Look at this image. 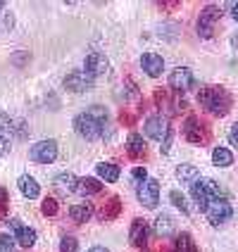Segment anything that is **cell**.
<instances>
[{"label": "cell", "instance_id": "277c9868", "mask_svg": "<svg viewBox=\"0 0 238 252\" xmlns=\"http://www.w3.org/2000/svg\"><path fill=\"white\" fill-rule=\"evenodd\" d=\"M29 157L36 164H53L57 159V143L53 138L38 140V143H34L29 148Z\"/></svg>", "mask_w": 238, "mask_h": 252}, {"label": "cell", "instance_id": "d590c367", "mask_svg": "<svg viewBox=\"0 0 238 252\" xmlns=\"http://www.w3.org/2000/svg\"><path fill=\"white\" fill-rule=\"evenodd\" d=\"M229 143H231L234 148H238V122L231 124V128H229Z\"/></svg>", "mask_w": 238, "mask_h": 252}, {"label": "cell", "instance_id": "cb8c5ba5", "mask_svg": "<svg viewBox=\"0 0 238 252\" xmlns=\"http://www.w3.org/2000/svg\"><path fill=\"white\" fill-rule=\"evenodd\" d=\"M174 219L169 217V214H160L157 219H155V233L160 236V238H169L171 233H174Z\"/></svg>", "mask_w": 238, "mask_h": 252}, {"label": "cell", "instance_id": "f35d334b", "mask_svg": "<svg viewBox=\"0 0 238 252\" xmlns=\"http://www.w3.org/2000/svg\"><path fill=\"white\" fill-rule=\"evenodd\" d=\"M229 7H231V17H234V22L238 24V2H231Z\"/></svg>", "mask_w": 238, "mask_h": 252}, {"label": "cell", "instance_id": "f546056e", "mask_svg": "<svg viewBox=\"0 0 238 252\" xmlns=\"http://www.w3.org/2000/svg\"><path fill=\"white\" fill-rule=\"evenodd\" d=\"M17 240L10 236V233H0V252H19L17 250Z\"/></svg>", "mask_w": 238, "mask_h": 252}, {"label": "cell", "instance_id": "1f68e13d", "mask_svg": "<svg viewBox=\"0 0 238 252\" xmlns=\"http://www.w3.org/2000/svg\"><path fill=\"white\" fill-rule=\"evenodd\" d=\"M79 250V240L74 236H62L60 240V252H76Z\"/></svg>", "mask_w": 238, "mask_h": 252}, {"label": "cell", "instance_id": "b9f144b4", "mask_svg": "<svg viewBox=\"0 0 238 252\" xmlns=\"http://www.w3.org/2000/svg\"><path fill=\"white\" fill-rule=\"evenodd\" d=\"M231 43H234V48H238V33L234 36V38H231Z\"/></svg>", "mask_w": 238, "mask_h": 252}, {"label": "cell", "instance_id": "ba28073f", "mask_svg": "<svg viewBox=\"0 0 238 252\" xmlns=\"http://www.w3.org/2000/svg\"><path fill=\"white\" fill-rule=\"evenodd\" d=\"M129 243H131L136 250H148V243H150V224H148L145 219H134V221H131Z\"/></svg>", "mask_w": 238, "mask_h": 252}, {"label": "cell", "instance_id": "5b68a950", "mask_svg": "<svg viewBox=\"0 0 238 252\" xmlns=\"http://www.w3.org/2000/svg\"><path fill=\"white\" fill-rule=\"evenodd\" d=\"M219 19H222V7L207 5L198 17V36L200 38H212L214 36V27L219 24Z\"/></svg>", "mask_w": 238, "mask_h": 252}, {"label": "cell", "instance_id": "d6986e66", "mask_svg": "<svg viewBox=\"0 0 238 252\" xmlns=\"http://www.w3.org/2000/svg\"><path fill=\"white\" fill-rule=\"evenodd\" d=\"M126 150H129V157H134V159H138L145 155V140L140 133L136 131H131L129 133V138H126Z\"/></svg>", "mask_w": 238, "mask_h": 252}, {"label": "cell", "instance_id": "7c38bea8", "mask_svg": "<svg viewBox=\"0 0 238 252\" xmlns=\"http://www.w3.org/2000/svg\"><path fill=\"white\" fill-rule=\"evenodd\" d=\"M107 71H110V62H107V55H105V53H91V55H86V60H84L86 76L96 79V76H102V74H107Z\"/></svg>", "mask_w": 238, "mask_h": 252}, {"label": "cell", "instance_id": "83f0119b", "mask_svg": "<svg viewBox=\"0 0 238 252\" xmlns=\"http://www.w3.org/2000/svg\"><path fill=\"white\" fill-rule=\"evenodd\" d=\"M17 128L22 131V136L27 133V131H24V124H17L12 117H7V112L0 110V131H10V133H12V131H17Z\"/></svg>", "mask_w": 238, "mask_h": 252}, {"label": "cell", "instance_id": "60d3db41", "mask_svg": "<svg viewBox=\"0 0 238 252\" xmlns=\"http://www.w3.org/2000/svg\"><path fill=\"white\" fill-rule=\"evenodd\" d=\"M88 252H110V250H107L105 245H93V248H91Z\"/></svg>", "mask_w": 238, "mask_h": 252}, {"label": "cell", "instance_id": "3957f363", "mask_svg": "<svg viewBox=\"0 0 238 252\" xmlns=\"http://www.w3.org/2000/svg\"><path fill=\"white\" fill-rule=\"evenodd\" d=\"M183 136L193 145H207L212 133H210V126L205 124L200 117H188L183 122Z\"/></svg>", "mask_w": 238, "mask_h": 252}, {"label": "cell", "instance_id": "e0dca14e", "mask_svg": "<svg viewBox=\"0 0 238 252\" xmlns=\"http://www.w3.org/2000/svg\"><path fill=\"white\" fill-rule=\"evenodd\" d=\"M191 197H193V205H196L198 210L207 212V207H210L212 200H210V195H207V190H205V186H203V179L191 186Z\"/></svg>", "mask_w": 238, "mask_h": 252}, {"label": "cell", "instance_id": "f1b7e54d", "mask_svg": "<svg viewBox=\"0 0 238 252\" xmlns=\"http://www.w3.org/2000/svg\"><path fill=\"white\" fill-rule=\"evenodd\" d=\"M169 200H171V205L181 212V214H191L188 200H186V195H183V193H179V190H171V193H169Z\"/></svg>", "mask_w": 238, "mask_h": 252}, {"label": "cell", "instance_id": "4dcf8cb0", "mask_svg": "<svg viewBox=\"0 0 238 252\" xmlns=\"http://www.w3.org/2000/svg\"><path fill=\"white\" fill-rule=\"evenodd\" d=\"M41 212H43V217H55L57 212H60L55 197H45L41 202Z\"/></svg>", "mask_w": 238, "mask_h": 252}, {"label": "cell", "instance_id": "5bb4252c", "mask_svg": "<svg viewBox=\"0 0 238 252\" xmlns=\"http://www.w3.org/2000/svg\"><path fill=\"white\" fill-rule=\"evenodd\" d=\"M17 188H19V193L29 200H36V197L41 195V186L38 181L34 179V176H29V174H22L19 179H17Z\"/></svg>", "mask_w": 238, "mask_h": 252}, {"label": "cell", "instance_id": "30bf717a", "mask_svg": "<svg viewBox=\"0 0 238 252\" xmlns=\"http://www.w3.org/2000/svg\"><path fill=\"white\" fill-rule=\"evenodd\" d=\"M143 131H145V136L150 140H162L169 136V122L165 114H153V117H148V122H145V126H143Z\"/></svg>", "mask_w": 238, "mask_h": 252}, {"label": "cell", "instance_id": "2e32d148", "mask_svg": "<svg viewBox=\"0 0 238 252\" xmlns=\"http://www.w3.org/2000/svg\"><path fill=\"white\" fill-rule=\"evenodd\" d=\"M88 86H91V76H86L84 71H71L65 79V88L71 91V93H84Z\"/></svg>", "mask_w": 238, "mask_h": 252}, {"label": "cell", "instance_id": "4316f807", "mask_svg": "<svg viewBox=\"0 0 238 252\" xmlns=\"http://www.w3.org/2000/svg\"><path fill=\"white\" fill-rule=\"evenodd\" d=\"M203 186H205V190H207L210 200H226L224 188H222L217 181H212V179H203Z\"/></svg>", "mask_w": 238, "mask_h": 252}, {"label": "cell", "instance_id": "9a60e30c", "mask_svg": "<svg viewBox=\"0 0 238 252\" xmlns=\"http://www.w3.org/2000/svg\"><path fill=\"white\" fill-rule=\"evenodd\" d=\"M55 188L60 193H65V195H69V193H76L79 190V179L69 174V171H62V174H57L55 176Z\"/></svg>", "mask_w": 238, "mask_h": 252}, {"label": "cell", "instance_id": "484cf974", "mask_svg": "<svg viewBox=\"0 0 238 252\" xmlns=\"http://www.w3.org/2000/svg\"><path fill=\"white\" fill-rule=\"evenodd\" d=\"M100 190H102V181H100V179H91V176L79 179V193H84V195H96Z\"/></svg>", "mask_w": 238, "mask_h": 252}, {"label": "cell", "instance_id": "44dd1931", "mask_svg": "<svg viewBox=\"0 0 238 252\" xmlns=\"http://www.w3.org/2000/svg\"><path fill=\"white\" fill-rule=\"evenodd\" d=\"M119 212H122V200L117 195H112V197H107V202L102 205V210H100L98 217L102 221H112V219L119 217Z\"/></svg>", "mask_w": 238, "mask_h": 252}, {"label": "cell", "instance_id": "7bdbcfd3", "mask_svg": "<svg viewBox=\"0 0 238 252\" xmlns=\"http://www.w3.org/2000/svg\"><path fill=\"white\" fill-rule=\"evenodd\" d=\"M2 10H5V5H2V2H0V12H2Z\"/></svg>", "mask_w": 238, "mask_h": 252}, {"label": "cell", "instance_id": "8992f818", "mask_svg": "<svg viewBox=\"0 0 238 252\" xmlns=\"http://www.w3.org/2000/svg\"><path fill=\"white\" fill-rule=\"evenodd\" d=\"M193 86H196V76H193V71L188 69V67L171 69V74H169V88L176 91V95H183V93L191 91Z\"/></svg>", "mask_w": 238, "mask_h": 252}, {"label": "cell", "instance_id": "74e56055", "mask_svg": "<svg viewBox=\"0 0 238 252\" xmlns=\"http://www.w3.org/2000/svg\"><path fill=\"white\" fill-rule=\"evenodd\" d=\"M169 145H171V131H169V136L162 140V153H169Z\"/></svg>", "mask_w": 238, "mask_h": 252}, {"label": "cell", "instance_id": "836d02e7", "mask_svg": "<svg viewBox=\"0 0 238 252\" xmlns=\"http://www.w3.org/2000/svg\"><path fill=\"white\" fill-rule=\"evenodd\" d=\"M148 181V169H143V167H136L134 171H131V183L138 188L140 183H145Z\"/></svg>", "mask_w": 238, "mask_h": 252}, {"label": "cell", "instance_id": "603a6c76", "mask_svg": "<svg viewBox=\"0 0 238 252\" xmlns=\"http://www.w3.org/2000/svg\"><path fill=\"white\" fill-rule=\"evenodd\" d=\"M176 179L181 183L193 186L196 181H200V171H198V167H193V164H179V167H176Z\"/></svg>", "mask_w": 238, "mask_h": 252}, {"label": "cell", "instance_id": "ab89813d", "mask_svg": "<svg viewBox=\"0 0 238 252\" xmlns=\"http://www.w3.org/2000/svg\"><path fill=\"white\" fill-rule=\"evenodd\" d=\"M160 7H162V10H174V7H179V2H165V5L160 2Z\"/></svg>", "mask_w": 238, "mask_h": 252}, {"label": "cell", "instance_id": "8fae6325", "mask_svg": "<svg viewBox=\"0 0 238 252\" xmlns=\"http://www.w3.org/2000/svg\"><path fill=\"white\" fill-rule=\"evenodd\" d=\"M10 228H12V233H14V240H17V245L19 248H24V250H31L34 245H36V240H38V233L31 228V226H24L19 219H12L10 221Z\"/></svg>", "mask_w": 238, "mask_h": 252}, {"label": "cell", "instance_id": "4fadbf2b", "mask_svg": "<svg viewBox=\"0 0 238 252\" xmlns=\"http://www.w3.org/2000/svg\"><path fill=\"white\" fill-rule=\"evenodd\" d=\"M140 67L150 79H157L165 74V60L157 53H145V55H140Z\"/></svg>", "mask_w": 238, "mask_h": 252}, {"label": "cell", "instance_id": "d6a6232c", "mask_svg": "<svg viewBox=\"0 0 238 252\" xmlns=\"http://www.w3.org/2000/svg\"><path fill=\"white\" fill-rule=\"evenodd\" d=\"M86 112L91 114L93 119H98L100 124H107V110H105V107H100V105H93V107H88Z\"/></svg>", "mask_w": 238, "mask_h": 252}, {"label": "cell", "instance_id": "7402d4cb", "mask_svg": "<svg viewBox=\"0 0 238 252\" xmlns=\"http://www.w3.org/2000/svg\"><path fill=\"white\" fill-rule=\"evenodd\" d=\"M96 171H98V179L105 183H117L119 181V167L117 164H112V162H100L98 167H96Z\"/></svg>", "mask_w": 238, "mask_h": 252}, {"label": "cell", "instance_id": "ffe728a7", "mask_svg": "<svg viewBox=\"0 0 238 252\" xmlns=\"http://www.w3.org/2000/svg\"><path fill=\"white\" fill-rule=\"evenodd\" d=\"M169 252H198V245H196V240H193L191 233L181 231V233H176L174 245H171V250Z\"/></svg>", "mask_w": 238, "mask_h": 252}, {"label": "cell", "instance_id": "52a82bcc", "mask_svg": "<svg viewBox=\"0 0 238 252\" xmlns=\"http://www.w3.org/2000/svg\"><path fill=\"white\" fill-rule=\"evenodd\" d=\"M136 197L145 210H155L160 205V183L155 179H148L145 183H140L136 188Z\"/></svg>", "mask_w": 238, "mask_h": 252}, {"label": "cell", "instance_id": "ac0fdd59", "mask_svg": "<svg viewBox=\"0 0 238 252\" xmlns=\"http://www.w3.org/2000/svg\"><path fill=\"white\" fill-rule=\"evenodd\" d=\"M93 210H96V205H91V202H79V205H71L69 207V217L74 224H86L91 217H93Z\"/></svg>", "mask_w": 238, "mask_h": 252}, {"label": "cell", "instance_id": "9c48e42d", "mask_svg": "<svg viewBox=\"0 0 238 252\" xmlns=\"http://www.w3.org/2000/svg\"><path fill=\"white\" fill-rule=\"evenodd\" d=\"M205 214H207V221L212 226H222L234 217V207H231L229 200H212Z\"/></svg>", "mask_w": 238, "mask_h": 252}, {"label": "cell", "instance_id": "d4e9b609", "mask_svg": "<svg viewBox=\"0 0 238 252\" xmlns=\"http://www.w3.org/2000/svg\"><path fill=\"white\" fill-rule=\"evenodd\" d=\"M212 164H214V167H231V164H234V153H231V150H229V148H222V145H219V148H214V150H212Z\"/></svg>", "mask_w": 238, "mask_h": 252}, {"label": "cell", "instance_id": "e575fe53", "mask_svg": "<svg viewBox=\"0 0 238 252\" xmlns=\"http://www.w3.org/2000/svg\"><path fill=\"white\" fill-rule=\"evenodd\" d=\"M7 207H10V195H7V190L0 186V219L7 214Z\"/></svg>", "mask_w": 238, "mask_h": 252}, {"label": "cell", "instance_id": "7a4b0ae2", "mask_svg": "<svg viewBox=\"0 0 238 252\" xmlns=\"http://www.w3.org/2000/svg\"><path fill=\"white\" fill-rule=\"evenodd\" d=\"M107 124H100L98 119H93L88 112H81L74 117V131L84 140H98L100 136H105Z\"/></svg>", "mask_w": 238, "mask_h": 252}, {"label": "cell", "instance_id": "6da1fadb", "mask_svg": "<svg viewBox=\"0 0 238 252\" xmlns=\"http://www.w3.org/2000/svg\"><path fill=\"white\" fill-rule=\"evenodd\" d=\"M198 102L203 110L212 112L214 117H226L231 110V93L224 86H203L198 91Z\"/></svg>", "mask_w": 238, "mask_h": 252}, {"label": "cell", "instance_id": "8d00e7d4", "mask_svg": "<svg viewBox=\"0 0 238 252\" xmlns=\"http://www.w3.org/2000/svg\"><path fill=\"white\" fill-rule=\"evenodd\" d=\"M7 153H10V138L7 136H0V157H5Z\"/></svg>", "mask_w": 238, "mask_h": 252}]
</instances>
